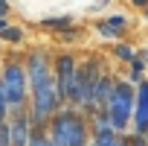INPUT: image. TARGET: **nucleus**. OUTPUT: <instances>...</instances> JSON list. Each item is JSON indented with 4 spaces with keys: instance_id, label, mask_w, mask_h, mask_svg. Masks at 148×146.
I'll list each match as a JSON object with an SVG mask.
<instances>
[{
    "instance_id": "19",
    "label": "nucleus",
    "mask_w": 148,
    "mask_h": 146,
    "mask_svg": "<svg viewBox=\"0 0 148 146\" xmlns=\"http://www.w3.org/2000/svg\"><path fill=\"white\" fill-rule=\"evenodd\" d=\"M142 18H145V21H148V6H145V9H142Z\"/></svg>"
},
{
    "instance_id": "18",
    "label": "nucleus",
    "mask_w": 148,
    "mask_h": 146,
    "mask_svg": "<svg viewBox=\"0 0 148 146\" xmlns=\"http://www.w3.org/2000/svg\"><path fill=\"white\" fill-rule=\"evenodd\" d=\"M139 53H142V58H145V61H148V50H139Z\"/></svg>"
},
{
    "instance_id": "16",
    "label": "nucleus",
    "mask_w": 148,
    "mask_h": 146,
    "mask_svg": "<svg viewBox=\"0 0 148 146\" xmlns=\"http://www.w3.org/2000/svg\"><path fill=\"white\" fill-rule=\"evenodd\" d=\"M12 15V3L9 0H0V18H9Z\"/></svg>"
},
{
    "instance_id": "11",
    "label": "nucleus",
    "mask_w": 148,
    "mask_h": 146,
    "mask_svg": "<svg viewBox=\"0 0 148 146\" xmlns=\"http://www.w3.org/2000/svg\"><path fill=\"white\" fill-rule=\"evenodd\" d=\"M128 67H131V70H128V82H134V85H136L139 79H145V70H148V61H145V58H142V53L136 50V56H134V58L128 61Z\"/></svg>"
},
{
    "instance_id": "8",
    "label": "nucleus",
    "mask_w": 148,
    "mask_h": 146,
    "mask_svg": "<svg viewBox=\"0 0 148 146\" xmlns=\"http://www.w3.org/2000/svg\"><path fill=\"white\" fill-rule=\"evenodd\" d=\"M113 73L105 67L102 70V76H99V82H96V88H93V111L96 108H105V102H108V97H110V88H113Z\"/></svg>"
},
{
    "instance_id": "3",
    "label": "nucleus",
    "mask_w": 148,
    "mask_h": 146,
    "mask_svg": "<svg viewBox=\"0 0 148 146\" xmlns=\"http://www.w3.org/2000/svg\"><path fill=\"white\" fill-rule=\"evenodd\" d=\"M134 97H136V85L128 79H113L110 97L105 102V114L108 123L116 131H128L131 129V117H134Z\"/></svg>"
},
{
    "instance_id": "15",
    "label": "nucleus",
    "mask_w": 148,
    "mask_h": 146,
    "mask_svg": "<svg viewBox=\"0 0 148 146\" xmlns=\"http://www.w3.org/2000/svg\"><path fill=\"white\" fill-rule=\"evenodd\" d=\"M9 117V105H6V97H3V88H0V120Z\"/></svg>"
},
{
    "instance_id": "6",
    "label": "nucleus",
    "mask_w": 148,
    "mask_h": 146,
    "mask_svg": "<svg viewBox=\"0 0 148 146\" xmlns=\"http://www.w3.org/2000/svg\"><path fill=\"white\" fill-rule=\"evenodd\" d=\"M6 123H9V140H12V146H26V143H29V137H32V129H35V126H32L29 111H26V108L9 111Z\"/></svg>"
},
{
    "instance_id": "12",
    "label": "nucleus",
    "mask_w": 148,
    "mask_h": 146,
    "mask_svg": "<svg viewBox=\"0 0 148 146\" xmlns=\"http://www.w3.org/2000/svg\"><path fill=\"white\" fill-rule=\"evenodd\" d=\"M82 38H84V29L76 26V24L67 26V29H61V32H55V41H58V44H79Z\"/></svg>"
},
{
    "instance_id": "17",
    "label": "nucleus",
    "mask_w": 148,
    "mask_h": 146,
    "mask_svg": "<svg viewBox=\"0 0 148 146\" xmlns=\"http://www.w3.org/2000/svg\"><path fill=\"white\" fill-rule=\"evenodd\" d=\"M131 6H134V9H145V6H148V0H131Z\"/></svg>"
},
{
    "instance_id": "2",
    "label": "nucleus",
    "mask_w": 148,
    "mask_h": 146,
    "mask_svg": "<svg viewBox=\"0 0 148 146\" xmlns=\"http://www.w3.org/2000/svg\"><path fill=\"white\" fill-rule=\"evenodd\" d=\"M0 88H3L9 111H18V108L29 105V82H26L23 56H15V53L0 56Z\"/></svg>"
},
{
    "instance_id": "1",
    "label": "nucleus",
    "mask_w": 148,
    "mask_h": 146,
    "mask_svg": "<svg viewBox=\"0 0 148 146\" xmlns=\"http://www.w3.org/2000/svg\"><path fill=\"white\" fill-rule=\"evenodd\" d=\"M47 134L55 146H87L90 143V120L76 105H61L49 117Z\"/></svg>"
},
{
    "instance_id": "20",
    "label": "nucleus",
    "mask_w": 148,
    "mask_h": 146,
    "mask_svg": "<svg viewBox=\"0 0 148 146\" xmlns=\"http://www.w3.org/2000/svg\"><path fill=\"white\" fill-rule=\"evenodd\" d=\"M87 146H93V143H87Z\"/></svg>"
},
{
    "instance_id": "7",
    "label": "nucleus",
    "mask_w": 148,
    "mask_h": 146,
    "mask_svg": "<svg viewBox=\"0 0 148 146\" xmlns=\"http://www.w3.org/2000/svg\"><path fill=\"white\" fill-rule=\"evenodd\" d=\"M125 29H128V15H122V12L105 15V18L96 21V32H99L105 41H119V38L125 35Z\"/></svg>"
},
{
    "instance_id": "10",
    "label": "nucleus",
    "mask_w": 148,
    "mask_h": 146,
    "mask_svg": "<svg viewBox=\"0 0 148 146\" xmlns=\"http://www.w3.org/2000/svg\"><path fill=\"white\" fill-rule=\"evenodd\" d=\"M73 24H76V18H73V15H49V18L41 21V29L61 32V29H67V26H73Z\"/></svg>"
},
{
    "instance_id": "14",
    "label": "nucleus",
    "mask_w": 148,
    "mask_h": 146,
    "mask_svg": "<svg viewBox=\"0 0 148 146\" xmlns=\"http://www.w3.org/2000/svg\"><path fill=\"white\" fill-rule=\"evenodd\" d=\"M0 146H12V140H9V123L6 120H0Z\"/></svg>"
},
{
    "instance_id": "4",
    "label": "nucleus",
    "mask_w": 148,
    "mask_h": 146,
    "mask_svg": "<svg viewBox=\"0 0 148 146\" xmlns=\"http://www.w3.org/2000/svg\"><path fill=\"white\" fill-rule=\"evenodd\" d=\"M105 70L102 56H87L79 58V70H76V94H73V105L82 108L84 114H93V88Z\"/></svg>"
},
{
    "instance_id": "5",
    "label": "nucleus",
    "mask_w": 148,
    "mask_h": 146,
    "mask_svg": "<svg viewBox=\"0 0 148 146\" xmlns=\"http://www.w3.org/2000/svg\"><path fill=\"white\" fill-rule=\"evenodd\" d=\"M76 70H79V56L73 50L52 53V76H55V88H58L64 105H73V94H76Z\"/></svg>"
},
{
    "instance_id": "9",
    "label": "nucleus",
    "mask_w": 148,
    "mask_h": 146,
    "mask_svg": "<svg viewBox=\"0 0 148 146\" xmlns=\"http://www.w3.org/2000/svg\"><path fill=\"white\" fill-rule=\"evenodd\" d=\"M26 41V29L21 26V24H6L3 29H0V44H6V47H21Z\"/></svg>"
},
{
    "instance_id": "13",
    "label": "nucleus",
    "mask_w": 148,
    "mask_h": 146,
    "mask_svg": "<svg viewBox=\"0 0 148 146\" xmlns=\"http://www.w3.org/2000/svg\"><path fill=\"white\" fill-rule=\"evenodd\" d=\"M110 53H113V58H116V61H125V64H128V61L136 56V50H134L131 44H125V41H113Z\"/></svg>"
}]
</instances>
